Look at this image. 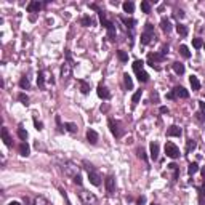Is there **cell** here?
Segmentation results:
<instances>
[{
	"instance_id": "obj_13",
	"label": "cell",
	"mask_w": 205,
	"mask_h": 205,
	"mask_svg": "<svg viewBox=\"0 0 205 205\" xmlns=\"http://www.w3.org/2000/svg\"><path fill=\"white\" fill-rule=\"evenodd\" d=\"M151 159L152 160H157V157H159V143H151Z\"/></svg>"
},
{
	"instance_id": "obj_10",
	"label": "cell",
	"mask_w": 205,
	"mask_h": 205,
	"mask_svg": "<svg viewBox=\"0 0 205 205\" xmlns=\"http://www.w3.org/2000/svg\"><path fill=\"white\" fill-rule=\"evenodd\" d=\"M152 39H156V34H154V32H146V31H144L143 34H141V43H143V45L151 43Z\"/></svg>"
},
{
	"instance_id": "obj_25",
	"label": "cell",
	"mask_w": 205,
	"mask_h": 205,
	"mask_svg": "<svg viewBox=\"0 0 205 205\" xmlns=\"http://www.w3.org/2000/svg\"><path fill=\"white\" fill-rule=\"evenodd\" d=\"M123 82H125L127 90H133V80H132V77H130L128 74H123Z\"/></svg>"
},
{
	"instance_id": "obj_45",
	"label": "cell",
	"mask_w": 205,
	"mask_h": 205,
	"mask_svg": "<svg viewBox=\"0 0 205 205\" xmlns=\"http://www.w3.org/2000/svg\"><path fill=\"white\" fill-rule=\"evenodd\" d=\"M199 108H200V112H202L204 117H205V103L204 101H199Z\"/></svg>"
},
{
	"instance_id": "obj_3",
	"label": "cell",
	"mask_w": 205,
	"mask_h": 205,
	"mask_svg": "<svg viewBox=\"0 0 205 205\" xmlns=\"http://www.w3.org/2000/svg\"><path fill=\"white\" fill-rule=\"evenodd\" d=\"M108 125H109V130H111V133H112L115 138H120V136H122V135H123V130L120 128V122H117V120H114V119H109Z\"/></svg>"
},
{
	"instance_id": "obj_2",
	"label": "cell",
	"mask_w": 205,
	"mask_h": 205,
	"mask_svg": "<svg viewBox=\"0 0 205 205\" xmlns=\"http://www.w3.org/2000/svg\"><path fill=\"white\" fill-rule=\"evenodd\" d=\"M87 165V170H88V180H90V183L93 184V186H100L101 184V176H100V173L93 168L91 165H88V164H85Z\"/></svg>"
},
{
	"instance_id": "obj_39",
	"label": "cell",
	"mask_w": 205,
	"mask_h": 205,
	"mask_svg": "<svg viewBox=\"0 0 205 205\" xmlns=\"http://www.w3.org/2000/svg\"><path fill=\"white\" fill-rule=\"evenodd\" d=\"M108 35H109L111 40H115V29H114V26H111L109 29H108Z\"/></svg>"
},
{
	"instance_id": "obj_32",
	"label": "cell",
	"mask_w": 205,
	"mask_h": 205,
	"mask_svg": "<svg viewBox=\"0 0 205 205\" xmlns=\"http://www.w3.org/2000/svg\"><path fill=\"white\" fill-rule=\"evenodd\" d=\"M141 10H143V13H151V3L147 0H143L141 2Z\"/></svg>"
},
{
	"instance_id": "obj_7",
	"label": "cell",
	"mask_w": 205,
	"mask_h": 205,
	"mask_svg": "<svg viewBox=\"0 0 205 205\" xmlns=\"http://www.w3.org/2000/svg\"><path fill=\"white\" fill-rule=\"evenodd\" d=\"M72 67H74V64H72V63H64V64H63V67H61V77H63V79L71 77V74H72Z\"/></svg>"
},
{
	"instance_id": "obj_36",
	"label": "cell",
	"mask_w": 205,
	"mask_h": 205,
	"mask_svg": "<svg viewBox=\"0 0 205 205\" xmlns=\"http://www.w3.org/2000/svg\"><path fill=\"white\" fill-rule=\"evenodd\" d=\"M192 45H194L195 50H199V48H202V46H204V42H202V39H199V37H197V39L192 40Z\"/></svg>"
},
{
	"instance_id": "obj_47",
	"label": "cell",
	"mask_w": 205,
	"mask_h": 205,
	"mask_svg": "<svg viewBox=\"0 0 205 205\" xmlns=\"http://www.w3.org/2000/svg\"><path fill=\"white\" fill-rule=\"evenodd\" d=\"M144 31H146V32H154V26L151 24V22H147V24H146V29H144Z\"/></svg>"
},
{
	"instance_id": "obj_14",
	"label": "cell",
	"mask_w": 205,
	"mask_h": 205,
	"mask_svg": "<svg viewBox=\"0 0 205 205\" xmlns=\"http://www.w3.org/2000/svg\"><path fill=\"white\" fill-rule=\"evenodd\" d=\"M87 139H88V143L96 144L98 143V133L95 132V130H88L87 132Z\"/></svg>"
},
{
	"instance_id": "obj_46",
	"label": "cell",
	"mask_w": 205,
	"mask_h": 205,
	"mask_svg": "<svg viewBox=\"0 0 205 205\" xmlns=\"http://www.w3.org/2000/svg\"><path fill=\"white\" fill-rule=\"evenodd\" d=\"M59 191H61V195L64 197V200H66V205H71V202H69V199H67V195H66V191H64V189H59Z\"/></svg>"
},
{
	"instance_id": "obj_51",
	"label": "cell",
	"mask_w": 205,
	"mask_h": 205,
	"mask_svg": "<svg viewBox=\"0 0 205 205\" xmlns=\"http://www.w3.org/2000/svg\"><path fill=\"white\" fill-rule=\"evenodd\" d=\"M8 205H21V204H19V202H16V200H13V202H10Z\"/></svg>"
},
{
	"instance_id": "obj_6",
	"label": "cell",
	"mask_w": 205,
	"mask_h": 205,
	"mask_svg": "<svg viewBox=\"0 0 205 205\" xmlns=\"http://www.w3.org/2000/svg\"><path fill=\"white\" fill-rule=\"evenodd\" d=\"M96 93H98V96H100L101 100H109V98H111V91H109L104 85H103V83H100V85H98Z\"/></svg>"
},
{
	"instance_id": "obj_9",
	"label": "cell",
	"mask_w": 205,
	"mask_h": 205,
	"mask_svg": "<svg viewBox=\"0 0 205 205\" xmlns=\"http://www.w3.org/2000/svg\"><path fill=\"white\" fill-rule=\"evenodd\" d=\"M104 184H106V189H108V192L109 194H112L114 192V189H115V180H114V176H108L104 181Z\"/></svg>"
},
{
	"instance_id": "obj_21",
	"label": "cell",
	"mask_w": 205,
	"mask_h": 205,
	"mask_svg": "<svg viewBox=\"0 0 205 205\" xmlns=\"http://www.w3.org/2000/svg\"><path fill=\"white\" fill-rule=\"evenodd\" d=\"M77 83L80 85V91L83 93V95H87V93L90 91V83H88V82H85V80H80V79H79Z\"/></svg>"
},
{
	"instance_id": "obj_29",
	"label": "cell",
	"mask_w": 205,
	"mask_h": 205,
	"mask_svg": "<svg viewBox=\"0 0 205 205\" xmlns=\"http://www.w3.org/2000/svg\"><path fill=\"white\" fill-rule=\"evenodd\" d=\"M19 87L22 88V90H27V88L31 87V83H29V79H27L26 76H24V77H21V80H19Z\"/></svg>"
},
{
	"instance_id": "obj_27",
	"label": "cell",
	"mask_w": 205,
	"mask_h": 205,
	"mask_svg": "<svg viewBox=\"0 0 205 205\" xmlns=\"http://www.w3.org/2000/svg\"><path fill=\"white\" fill-rule=\"evenodd\" d=\"M180 53H181V56L186 58V59L191 58V51H189V48H188L186 45H181V46H180Z\"/></svg>"
},
{
	"instance_id": "obj_34",
	"label": "cell",
	"mask_w": 205,
	"mask_h": 205,
	"mask_svg": "<svg viewBox=\"0 0 205 205\" xmlns=\"http://www.w3.org/2000/svg\"><path fill=\"white\" fill-rule=\"evenodd\" d=\"M37 85L40 88H43L45 85V77H43V72H39V76H37Z\"/></svg>"
},
{
	"instance_id": "obj_52",
	"label": "cell",
	"mask_w": 205,
	"mask_h": 205,
	"mask_svg": "<svg viewBox=\"0 0 205 205\" xmlns=\"http://www.w3.org/2000/svg\"><path fill=\"white\" fill-rule=\"evenodd\" d=\"M200 194H202V195H205V184H204V188H202V191H200Z\"/></svg>"
},
{
	"instance_id": "obj_55",
	"label": "cell",
	"mask_w": 205,
	"mask_h": 205,
	"mask_svg": "<svg viewBox=\"0 0 205 205\" xmlns=\"http://www.w3.org/2000/svg\"><path fill=\"white\" fill-rule=\"evenodd\" d=\"M204 46H205V45H204Z\"/></svg>"
},
{
	"instance_id": "obj_5",
	"label": "cell",
	"mask_w": 205,
	"mask_h": 205,
	"mask_svg": "<svg viewBox=\"0 0 205 205\" xmlns=\"http://www.w3.org/2000/svg\"><path fill=\"white\" fill-rule=\"evenodd\" d=\"M165 59V55L164 53H149L147 55V64L154 67L156 63H162Z\"/></svg>"
},
{
	"instance_id": "obj_20",
	"label": "cell",
	"mask_w": 205,
	"mask_h": 205,
	"mask_svg": "<svg viewBox=\"0 0 205 205\" xmlns=\"http://www.w3.org/2000/svg\"><path fill=\"white\" fill-rule=\"evenodd\" d=\"M171 67H173V71L178 74V76H183V74H184V64H181V63L176 61V63L171 64Z\"/></svg>"
},
{
	"instance_id": "obj_8",
	"label": "cell",
	"mask_w": 205,
	"mask_h": 205,
	"mask_svg": "<svg viewBox=\"0 0 205 205\" xmlns=\"http://www.w3.org/2000/svg\"><path fill=\"white\" fill-rule=\"evenodd\" d=\"M173 93H175V96L176 98H189V91L186 90V88H183V87H175L173 88Z\"/></svg>"
},
{
	"instance_id": "obj_26",
	"label": "cell",
	"mask_w": 205,
	"mask_h": 205,
	"mask_svg": "<svg viewBox=\"0 0 205 205\" xmlns=\"http://www.w3.org/2000/svg\"><path fill=\"white\" fill-rule=\"evenodd\" d=\"M141 95H143V90H136L133 93V96H132V103H133V106H136L138 104V101L141 100Z\"/></svg>"
},
{
	"instance_id": "obj_37",
	"label": "cell",
	"mask_w": 205,
	"mask_h": 205,
	"mask_svg": "<svg viewBox=\"0 0 205 205\" xmlns=\"http://www.w3.org/2000/svg\"><path fill=\"white\" fill-rule=\"evenodd\" d=\"M18 136H19V139H22V141H26L27 139V132L24 128H19L18 130Z\"/></svg>"
},
{
	"instance_id": "obj_31",
	"label": "cell",
	"mask_w": 205,
	"mask_h": 205,
	"mask_svg": "<svg viewBox=\"0 0 205 205\" xmlns=\"http://www.w3.org/2000/svg\"><path fill=\"white\" fill-rule=\"evenodd\" d=\"M64 128L67 130V132H71V133H76L77 132V125L76 123H72V122H67V123H64Z\"/></svg>"
},
{
	"instance_id": "obj_15",
	"label": "cell",
	"mask_w": 205,
	"mask_h": 205,
	"mask_svg": "<svg viewBox=\"0 0 205 205\" xmlns=\"http://www.w3.org/2000/svg\"><path fill=\"white\" fill-rule=\"evenodd\" d=\"M160 29L164 31V32H171V22H170V19H167V18H164V19L160 21Z\"/></svg>"
},
{
	"instance_id": "obj_41",
	"label": "cell",
	"mask_w": 205,
	"mask_h": 205,
	"mask_svg": "<svg viewBox=\"0 0 205 205\" xmlns=\"http://www.w3.org/2000/svg\"><path fill=\"white\" fill-rule=\"evenodd\" d=\"M34 205H48V202H46L43 197H37L35 202H34Z\"/></svg>"
},
{
	"instance_id": "obj_17",
	"label": "cell",
	"mask_w": 205,
	"mask_h": 205,
	"mask_svg": "<svg viewBox=\"0 0 205 205\" xmlns=\"http://www.w3.org/2000/svg\"><path fill=\"white\" fill-rule=\"evenodd\" d=\"M29 152H31L29 144H27L26 141H22V143L19 144V154H21V156H24V157H27V156H29Z\"/></svg>"
},
{
	"instance_id": "obj_54",
	"label": "cell",
	"mask_w": 205,
	"mask_h": 205,
	"mask_svg": "<svg viewBox=\"0 0 205 205\" xmlns=\"http://www.w3.org/2000/svg\"><path fill=\"white\" fill-rule=\"evenodd\" d=\"M151 205H157V204H151Z\"/></svg>"
},
{
	"instance_id": "obj_24",
	"label": "cell",
	"mask_w": 205,
	"mask_h": 205,
	"mask_svg": "<svg viewBox=\"0 0 205 205\" xmlns=\"http://www.w3.org/2000/svg\"><path fill=\"white\" fill-rule=\"evenodd\" d=\"M136 77H138V80L141 82V83H146V82L149 80V74H147V72H144V71L136 72Z\"/></svg>"
},
{
	"instance_id": "obj_30",
	"label": "cell",
	"mask_w": 205,
	"mask_h": 205,
	"mask_svg": "<svg viewBox=\"0 0 205 205\" xmlns=\"http://www.w3.org/2000/svg\"><path fill=\"white\" fill-rule=\"evenodd\" d=\"M117 58H119V61H122V63H127L128 61V55L125 53L123 50H119L117 51Z\"/></svg>"
},
{
	"instance_id": "obj_33",
	"label": "cell",
	"mask_w": 205,
	"mask_h": 205,
	"mask_svg": "<svg viewBox=\"0 0 205 205\" xmlns=\"http://www.w3.org/2000/svg\"><path fill=\"white\" fill-rule=\"evenodd\" d=\"M197 170H199V165L195 164V162H192V164H189V168H188V173H189V175L197 173Z\"/></svg>"
},
{
	"instance_id": "obj_35",
	"label": "cell",
	"mask_w": 205,
	"mask_h": 205,
	"mask_svg": "<svg viewBox=\"0 0 205 205\" xmlns=\"http://www.w3.org/2000/svg\"><path fill=\"white\" fill-rule=\"evenodd\" d=\"M18 100H19L22 104H29V96H27L26 93H19V95H18Z\"/></svg>"
},
{
	"instance_id": "obj_4",
	"label": "cell",
	"mask_w": 205,
	"mask_h": 205,
	"mask_svg": "<svg viewBox=\"0 0 205 205\" xmlns=\"http://www.w3.org/2000/svg\"><path fill=\"white\" fill-rule=\"evenodd\" d=\"M165 154L170 157V159H178V157H180V149L176 147L173 143L168 141L165 144Z\"/></svg>"
},
{
	"instance_id": "obj_53",
	"label": "cell",
	"mask_w": 205,
	"mask_h": 205,
	"mask_svg": "<svg viewBox=\"0 0 205 205\" xmlns=\"http://www.w3.org/2000/svg\"><path fill=\"white\" fill-rule=\"evenodd\" d=\"M202 176H204V180H205V168L202 170Z\"/></svg>"
},
{
	"instance_id": "obj_38",
	"label": "cell",
	"mask_w": 205,
	"mask_h": 205,
	"mask_svg": "<svg viewBox=\"0 0 205 205\" xmlns=\"http://www.w3.org/2000/svg\"><path fill=\"white\" fill-rule=\"evenodd\" d=\"M136 152H138V157H139V159L147 160V156H146V152H144V149H143V147H138V149H136Z\"/></svg>"
},
{
	"instance_id": "obj_23",
	"label": "cell",
	"mask_w": 205,
	"mask_h": 205,
	"mask_svg": "<svg viewBox=\"0 0 205 205\" xmlns=\"http://www.w3.org/2000/svg\"><path fill=\"white\" fill-rule=\"evenodd\" d=\"M122 8H123V11L125 13H133V10H135V3L133 2H123L122 3Z\"/></svg>"
},
{
	"instance_id": "obj_49",
	"label": "cell",
	"mask_w": 205,
	"mask_h": 205,
	"mask_svg": "<svg viewBox=\"0 0 205 205\" xmlns=\"http://www.w3.org/2000/svg\"><path fill=\"white\" fill-rule=\"evenodd\" d=\"M167 98H168V100H176V96H175V93H173V90H171L170 93H167Z\"/></svg>"
},
{
	"instance_id": "obj_42",
	"label": "cell",
	"mask_w": 205,
	"mask_h": 205,
	"mask_svg": "<svg viewBox=\"0 0 205 205\" xmlns=\"http://www.w3.org/2000/svg\"><path fill=\"white\" fill-rule=\"evenodd\" d=\"M186 149H188V152H191L192 149H195V141H194V139H189V141H188V147H186Z\"/></svg>"
},
{
	"instance_id": "obj_18",
	"label": "cell",
	"mask_w": 205,
	"mask_h": 205,
	"mask_svg": "<svg viewBox=\"0 0 205 205\" xmlns=\"http://www.w3.org/2000/svg\"><path fill=\"white\" fill-rule=\"evenodd\" d=\"M189 83H191V87H192L194 91L200 90V82H199V79L195 77V76H191V77H189Z\"/></svg>"
},
{
	"instance_id": "obj_44",
	"label": "cell",
	"mask_w": 205,
	"mask_h": 205,
	"mask_svg": "<svg viewBox=\"0 0 205 205\" xmlns=\"http://www.w3.org/2000/svg\"><path fill=\"white\" fill-rule=\"evenodd\" d=\"M34 125H35V128H37V130H42V128H43V123L39 122V120H37L35 117H34Z\"/></svg>"
},
{
	"instance_id": "obj_40",
	"label": "cell",
	"mask_w": 205,
	"mask_h": 205,
	"mask_svg": "<svg viewBox=\"0 0 205 205\" xmlns=\"http://www.w3.org/2000/svg\"><path fill=\"white\" fill-rule=\"evenodd\" d=\"M80 22H82V26H85V27H87V26H91V22H93V21H91V18L85 16V18H82V21H80Z\"/></svg>"
},
{
	"instance_id": "obj_12",
	"label": "cell",
	"mask_w": 205,
	"mask_h": 205,
	"mask_svg": "<svg viewBox=\"0 0 205 205\" xmlns=\"http://www.w3.org/2000/svg\"><path fill=\"white\" fill-rule=\"evenodd\" d=\"M42 8V3L40 2H37V0H34V2H29L27 3V11L29 13H35V11H39Z\"/></svg>"
},
{
	"instance_id": "obj_43",
	"label": "cell",
	"mask_w": 205,
	"mask_h": 205,
	"mask_svg": "<svg viewBox=\"0 0 205 205\" xmlns=\"http://www.w3.org/2000/svg\"><path fill=\"white\" fill-rule=\"evenodd\" d=\"M74 183H76L77 186H82V176L79 175V173H77L76 176H74Z\"/></svg>"
},
{
	"instance_id": "obj_50",
	"label": "cell",
	"mask_w": 205,
	"mask_h": 205,
	"mask_svg": "<svg viewBox=\"0 0 205 205\" xmlns=\"http://www.w3.org/2000/svg\"><path fill=\"white\" fill-rule=\"evenodd\" d=\"M160 114H168V108H165V106H162V108H160Z\"/></svg>"
},
{
	"instance_id": "obj_48",
	"label": "cell",
	"mask_w": 205,
	"mask_h": 205,
	"mask_svg": "<svg viewBox=\"0 0 205 205\" xmlns=\"http://www.w3.org/2000/svg\"><path fill=\"white\" fill-rule=\"evenodd\" d=\"M144 204H146V197H144V195H141V197L138 199V204H136V205H144Z\"/></svg>"
},
{
	"instance_id": "obj_1",
	"label": "cell",
	"mask_w": 205,
	"mask_h": 205,
	"mask_svg": "<svg viewBox=\"0 0 205 205\" xmlns=\"http://www.w3.org/2000/svg\"><path fill=\"white\" fill-rule=\"evenodd\" d=\"M79 199L83 205H98V199L93 192H88L85 189H80L79 191Z\"/></svg>"
},
{
	"instance_id": "obj_19",
	"label": "cell",
	"mask_w": 205,
	"mask_h": 205,
	"mask_svg": "<svg viewBox=\"0 0 205 205\" xmlns=\"http://www.w3.org/2000/svg\"><path fill=\"white\" fill-rule=\"evenodd\" d=\"M119 19H120V21H122V22H123V24H125V26H127V27H128V29H132V27H133L135 24H136V21H135V19H133V18H125V16H120V18H119Z\"/></svg>"
},
{
	"instance_id": "obj_22",
	"label": "cell",
	"mask_w": 205,
	"mask_h": 205,
	"mask_svg": "<svg viewBox=\"0 0 205 205\" xmlns=\"http://www.w3.org/2000/svg\"><path fill=\"white\" fill-rule=\"evenodd\" d=\"M176 32H178V34L181 35V37H186L188 35V27H186L184 24H181V22H178V24H176Z\"/></svg>"
},
{
	"instance_id": "obj_11",
	"label": "cell",
	"mask_w": 205,
	"mask_h": 205,
	"mask_svg": "<svg viewBox=\"0 0 205 205\" xmlns=\"http://www.w3.org/2000/svg\"><path fill=\"white\" fill-rule=\"evenodd\" d=\"M181 128L178 127V125H171V127L167 130V136H181Z\"/></svg>"
},
{
	"instance_id": "obj_16",
	"label": "cell",
	"mask_w": 205,
	"mask_h": 205,
	"mask_svg": "<svg viewBox=\"0 0 205 205\" xmlns=\"http://www.w3.org/2000/svg\"><path fill=\"white\" fill-rule=\"evenodd\" d=\"M2 139L7 146H11V136H10V133H8V128H5V127L2 128Z\"/></svg>"
},
{
	"instance_id": "obj_28",
	"label": "cell",
	"mask_w": 205,
	"mask_h": 205,
	"mask_svg": "<svg viewBox=\"0 0 205 205\" xmlns=\"http://www.w3.org/2000/svg\"><path fill=\"white\" fill-rule=\"evenodd\" d=\"M132 66H133V71H135V72H139V71H143L144 63L141 61V59H136V61H135V63L132 64Z\"/></svg>"
}]
</instances>
